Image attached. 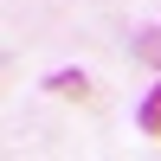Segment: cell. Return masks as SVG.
Listing matches in <instances>:
<instances>
[{
	"label": "cell",
	"instance_id": "3957f363",
	"mask_svg": "<svg viewBox=\"0 0 161 161\" xmlns=\"http://www.w3.org/2000/svg\"><path fill=\"white\" fill-rule=\"evenodd\" d=\"M136 58H142V64H155V71H161V26H155V32H142V39H136Z\"/></svg>",
	"mask_w": 161,
	"mask_h": 161
},
{
	"label": "cell",
	"instance_id": "6da1fadb",
	"mask_svg": "<svg viewBox=\"0 0 161 161\" xmlns=\"http://www.w3.org/2000/svg\"><path fill=\"white\" fill-rule=\"evenodd\" d=\"M45 84L58 90V97H84V90H90V77H84V71H58V77H45Z\"/></svg>",
	"mask_w": 161,
	"mask_h": 161
},
{
	"label": "cell",
	"instance_id": "7a4b0ae2",
	"mask_svg": "<svg viewBox=\"0 0 161 161\" xmlns=\"http://www.w3.org/2000/svg\"><path fill=\"white\" fill-rule=\"evenodd\" d=\"M142 136H161V84L148 90V103H142Z\"/></svg>",
	"mask_w": 161,
	"mask_h": 161
}]
</instances>
